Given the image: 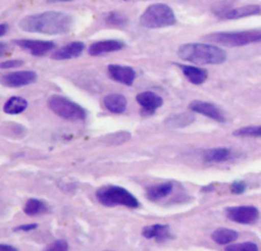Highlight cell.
Instances as JSON below:
<instances>
[{
    "label": "cell",
    "instance_id": "cell-1",
    "mask_svg": "<svg viewBox=\"0 0 261 251\" xmlns=\"http://www.w3.org/2000/svg\"><path fill=\"white\" fill-rule=\"evenodd\" d=\"M73 18L62 11H44L23 17L18 26L20 30L29 33L45 35H64L72 27Z\"/></svg>",
    "mask_w": 261,
    "mask_h": 251
},
{
    "label": "cell",
    "instance_id": "cell-2",
    "mask_svg": "<svg viewBox=\"0 0 261 251\" xmlns=\"http://www.w3.org/2000/svg\"><path fill=\"white\" fill-rule=\"evenodd\" d=\"M177 55L185 61L199 65L221 64L226 60V52L211 43H186L178 47Z\"/></svg>",
    "mask_w": 261,
    "mask_h": 251
},
{
    "label": "cell",
    "instance_id": "cell-3",
    "mask_svg": "<svg viewBox=\"0 0 261 251\" xmlns=\"http://www.w3.org/2000/svg\"><path fill=\"white\" fill-rule=\"evenodd\" d=\"M204 42L226 47H241L261 42V30L209 33L201 38Z\"/></svg>",
    "mask_w": 261,
    "mask_h": 251
},
{
    "label": "cell",
    "instance_id": "cell-4",
    "mask_svg": "<svg viewBox=\"0 0 261 251\" xmlns=\"http://www.w3.org/2000/svg\"><path fill=\"white\" fill-rule=\"evenodd\" d=\"M176 21L171 7L164 3H154L148 6L140 17V23L147 29H159L173 26Z\"/></svg>",
    "mask_w": 261,
    "mask_h": 251
},
{
    "label": "cell",
    "instance_id": "cell-5",
    "mask_svg": "<svg viewBox=\"0 0 261 251\" xmlns=\"http://www.w3.org/2000/svg\"><path fill=\"white\" fill-rule=\"evenodd\" d=\"M97 200L108 207L122 205L128 208L139 207V201L124 188L118 186H104L96 191Z\"/></svg>",
    "mask_w": 261,
    "mask_h": 251
},
{
    "label": "cell",
    "instance_id": "cell-6",
    "mask_svg": "<svg viewBox=\"0 0 261 251\" xmlns=\"http://www.w3.org/2000/svg\"><path fill=\"white\" fill-rule=\"evenodd\" d=\"M47 104L55 114L67 120H82L87 116V111L81 105L61 95H51Z\"/></svg>",
    "mask_w": 261,
    "mask_h": 251
},
{
    "label": "cell",
    "instance_id": "cell-7",
    "mask_svg": "<svg viewBox=\"0 0 261 251\" xmlns=\"http://www.w3.org/2000/svg\"><path fill=\"white\" fill-rule=\"evenodd\" d=\"M226 217L234 222L242 224H251L257 221L259 217V210L255 206L244 205L227 207L225 209Z\"/></svg>",
    "mask_w": 261,
    "mask_h": 251
},
{
    "label": "cell",
    "instance_id": "cell-8",
    "mask_svg": "<svg viewBox=\"0 0 261 251\" xmlns=\"http://www.w3.org/2000/svg\"><path fill=\"white\" fill-rule=\"evenodd\" d=\"M13 43L34 56H44L55 47V44L52 41L36 39H18L14 40Z\"/></svg>",
    "mask_w": 261,
    "mask_h": 251
},
{
    "label": "cell",
    "instance_id": "cell-9",
    "mask_svg": "<svg viewBox=\"0 0 261 251\" xmlns=\"http://www.w3.org/2000/svg\"><path fill=\"white\" fill-rule=\"evenodd\" d=\"M38 76L33 70H18L8 72L1 77V84L10 88H17L35 83Z\"/></svg>",
    "mask_w": 261,
    "mask_h": 251
},
{
    "label": "cell",
    "instance_id": "cell-10",
    "mask_svg": "<svg viewBox=\"0 0 261 251\" xmlns=\"http://www.w3.org/2000/svg\"><path fill=\"white\" fill-rule=\"evenodd\" d=\"M189 109L193 112L205 115L215 121H218V122L225 121V116L220 110V108L211 102L194 100L189 104Z\"/></svg>",
    "mask_w": 261,
    "mask_h": 251
},
{
    "label": "cell",
    "instance_id": "cell-11",
    "mask_svg": "<svg viewBox=\"0 0 261 251\" xmlns=\"http://www.w3.org/2000/svg\"><path fill=\"white\" fill-rule=\"evenodd\" d=\"M107 71L112 80L126 86L133 85L136 79V71L133 67L127 65L109 64L107 66Z\"/></svg>",
    "mask_w": 261,
    "mask_h": 251
},
{
    "label": "cell",
    "instance_id": "cell-12",
    "mask_svg": "<svg viewBox=\"0 0 261 251\" xmlns=\"http://www.w3.org/2000/svg\"><path fill=\"white\" fill-rule=\"evenodd\" d=\"M124 47V43L120 40L107 39L92 43L89 47V54L92 56H100L106 53L119 51Z\"/></svg>",
    "mask_w": 261,
    "mask_h": 251
},
{
    "label": "cell",
    "instance_id": "cell-13",
    "mask_svg": "<svg viewBox=\"0 0 261 251\" xmlns=\"http://www.w3.org/2000/svg\"><path fill=\"white\" fill-rule=\"evenodd\" d=\"M85 49V43L81 41L70 42L61 48L55 50L52 54V58L55 60H65L79 57Z\"/></svg>",
    "mask_w": 261,
    "mask_h": 251
},
{
    "label": "cell",
    "instance_id": "cell-14",
    "mask_svg": "<svg viewBox=\"0 0 261 251\" xmlns=\"http://www.w3.org/2000/svg\"><path fill=\"white\" fill-rule=\"evenodd\" d=\"M136 100L147 113H153L163 104L162 98L151 91L139 93L136 97Z\"/></svg>",
    "mask_w": 261,
    "mask_h": 251
},
{
    "label": "cell",
    "instance_id": "cell-15",
    "mask_svg": "<svg viewBox=\"0 0 261 251\" xmlns=\"http://www.w3.org/2000/svg\"><path fill=\"white\" fill-rule=\"evenodd\" d=\"M260 12H261V7L259 5L250 4V5H244L241 7L224 10V11L218 13V15L221 18H225V19H237V18H241V17L255 15Z\"/></svg>",
    "mask_w": 261,
    "mask_h": 251
},
{
    "label": "cell",
    "instance_id": "cell-16",
    "mask_svg": "<svg viewBox=\"0 0 261 251\" xmlns=\"http://www.w3.org/2000/svg\"><path fill=\"white\" fill-rule=\"evenodd\" d=\"M142 235L147 239H155L157 242H165L171 239L168 224H152L143 228Z\"/></svg>",
    "mask_w": 261,
    "mask_h": 251
},
{
    "label": "cell",
    "instance_id": "cell-17",
    "mask_svg": "<svg viewBox=\"0 0 261 251\" xmlns=\"http://www.w3.org/2000/svg\"><path fill=\"white\" fill-rule=\"evenodd\" d=\"M182 71L184 76L194 85H202L208 78V71L204 68L175 63Z\"/></svg>",
    "mask_w": 261,
    "mask_h": 251
},
{
    "label": "cell",
    "instance_id": "cell-18",
    "mask_svg": "<svg viewBox=\"0 0 261 251\" xmlns=\"http://www.w3.org/2000/svg\"><path fill=\"white\" fill-rule=\"evenodd\" d=\"M104 106L112 113H122L126 109V99L123 95L112 93L104 97Z\"/></svg>",
    "mask_w": 261,
    "mask_h": 251
},
{
    "label": "cell",
    "instance_id": "cell-19",
    "mask_svg": "<svg viewBox=\"0 0 261 251\" xmlns=\"http://www.w3.org/2000/svg\"><path fill=\"white\" fill-rule=\"evenodd\" d=\"M172 188L173 186L171 183H163V184L150 186L146 191V197L152 201L159 200L169 195L172 191Z\"/></svg>",
    "mask_w": 261,
    "mask_h": 251
},
{
    "label": "cell",
    "instance_id": "cell-20",
    "mask_svg": "<svg viewBox=\"0 0 261 251\" xmlns=\"http://www.w3.org/2000/svg\"><path fill=\"white\" fill-rule=\"evenodd\" d=\"M238 237L239 234L237 231L226 228L217 229L211 235L212 240L219 245H226L231 242H234L238 239Z\"/></svg>",
    "mask_w": 261,
    "mask_h": 251
},
{
    "label": "cell",
    "instance_id": "cell-21",
    "mask_svg": "<svg viewBox=\"0 0 261 251\" xmlns=\"http://www.w3.org/2000/svg\"><path fill=\"white\" fill-rule=\"evenodd\" d=\"M230 157V150L224 147L208 149L203 153V159L207 162H223Z\"/></svg>",
    "mask_w": 261,
    "mask_h": 251
},
{
    "label": "cell",
    "instance_id": "cell-22",
    "mask_svg": "<svg viewBox=\"0 0 261 251\" xmlns=\"http://www.w3.org/2000/svg\"><path fill=\"white\" fill-rule=\"evenodd\" d=\"M28 107V102L22 97L12 96L4 104L3 110L8 114H18L24 111Z\"/></svg>",
    "mask_w": 261,
    "mask_h": 251
},
{
    "label": "cell",
    "instance_id": "cell-23",
    "mask_svg": "<svg viewBox=\"0 0 261 251\" xmlns=\"http://www.w3.org/2000/svg\"><path fill=\"white\" fill-rule=\"evenodd\" d=\"M23 211L28 215H36V214H39V213L46 212L47 207H46L45 203L42 200L32 198V199H29L27 201V203L24 204Z\"/></svg>",
    "mask_w": 261,
    "mask_h": 251
},
{
    "label": "cell",
    "instance_id": "cell-24",
    "mask_svg": "<svg viewBox=\"0 0 261 251\" xmlns=\"http://www.w3.org/2000/svg\"><path fill=\"white\" fill-rule=\"evenodd\" d=\"M194 120V116L191 113H180L175 114L166 119V124L169 127H175V128H181L185 126L190 124Z\"/></svg>",
    "mask_w": 261,
    "mask_h": 251
},
{
    "label": "cell",
    "instance_id": "cell-25",
    "mask_svg": "<svg viewBox=\"0 0 261 251\" xmlns=\"http://www.w3.org/2000/svg\"><path fill=\"white\" fill-rule=\"evenodd\" d=\"M237 137H261V126H248L240 128L232 133Z\"/></svg>",
    "mask_w": 261,
    "mask_h": 251
},
{
    "label": "cell",
    "instance_id": "cell-26",
    "mask_svg": "<svg viewBox=\"0 0 261 251\" xmlns=\"http://www.w3.org/2000/svg\"><path fill=\"white\" fill-rule=\"evenodd\" d=\"M106 22L113 27H123L127 22V18L117 11H111L106 16Z\"/></svg>",
    "mask_w": 261,
    "mask_h": 251
},
{
    "label": "cell",
    "instance_id": "cell-27",
    "mask_svg": "<svg viewBox=\"0 0 261 251\" xmlns=\"http://www.w3.org/2000/svg\"><path fill=\"white\" fill-rule=\"evenodd\" d=\"M225 251H258V246L253 242H243L227 246Z\"/></svg>",
    "mask_w": 261,
    "mask_h": 251
},
{
    "label": "cell",
    "instance_id": "cell-28",
    "mask_svg": "<svg viewBox=\"0 0 261 251\" xmlns=\"http://www.w3.org/2000/svg\"><path fill=\"white\" fill-rule=\"evenodd\" d=\"M68 243L65 240H56L44 248L43 251H67Z\"/></svg>",
    "mask_w": 261,
    "mask_h": 251
},
{
    "label": "cell",
    "instance_id": "cell-29",
    "mask_svg": "<svg viewBox=\"0 0 261 251\" xmlns=\"http://www.w3.org/2000/svg\"><path fill=\"white\" fill-rule=\"evenodd\" d=\"M247 189V185L244 181H236L230 185V192L236 195L243 194Z\"/></svg>",
    "mask_w": 261,
    "mask_h": 251
},
{
    "label": "cell",
    "instance_id": "cell-30",
    "mask_svg": "<svg viewBox=\"0 0 261 251\" xmlns=\"http://www.w3.org/2000/svg\"><path fill=\"white\" fill-rule=\"evenodd\" d=\"M23 64V61L20 59H9V60H5L2 61L0 64V67L2 69L5 68H14V67H18L21 66Z\"/></svg>",
    "mask_w": 261,
    "mask_h": 251
},
{
    "label": "cell",
    "instance_id": "cell-31",
    "mask_svg": "<svg viewBox=\"0 0 261 251\" xmlns=\"http://www.w3.org/2000/svg\"><path fill=\"white\" fill-rule=\"evenodd\" d=\"M38 227L37 223H30V224H21L17 228H14L13 230L14 231H31V230H34Z\"/></svg>",
    "mask_w": 261,
    "mask_h": 251
},
{
    "label": "cell",
    "instance_id": "cell-32",
    "mask_svg": "<svg viewBox=\"0 0 261 251\" xmlns=\"http://www.w3.org/2000/svg\"><path fill=\"white\" fill-rule=\"evenodd\" d=\"M0 251H18V249L13 247V246H11V245L0 244Z\"/></svg>",
    "mask_w": 261,
    "mask_h": 251
},
{
    "label": "cell",
    "instance_id": "cell-33",
    "mask_svg": "<svg viewBox=\"0 0 261 251\" xmlns=\"http://www.w3.org/2000/svg\"><path fill=\"white\" fill-rule=\"evenodd\" d=\"M7 30H8V26L6 23H1L0 24V36L1 37L4 36L6 34V32H7Z\"/></svg>",
    "mask_w": 261,
    "mask_h": 251
},
{
    "label": "cell",
    "instance_id": "cell-34",
    "mask_svg": "<svg viewBox=\"0 0 261 251\" xmlns=\"http://www.w3.org/2000/svg\"><path fill=\"white\" fill-rule=\"evenodd\" d=\"M5 52V45L3 42H0V56L2 57L4 55Z\"/></svg>",
    "mask_w": 261,
    "mask_h": 251
},
{
    "label": "cell",
    "instance_id": "cell-35",
    "mask_svg": "<svg viewBox=\"0 0 261 251\" xmlns=\"http://www.w3.org/2000/svg\"><path fill=\"white\" fill-rule=\"evenodd\" d=\"M67 1H71V0H47L48 3H57V2H67Z\"/></svg>",
    "mask_w": 261,
    "mask_h": 251
},
{
    "label": "cell",
    "instance_id": "cell-36",
    "mask_svg": "<svg viewBox=\"0 0 261 251\" xmlns=\"http://www.w3.org/2000/svg\"><path fill=\"white\" fill-rule=\"evenodd\" d=\"M203 190H204V191H211V190H213V186H212V185H209V186L203 188Z\"/></svg>",
    "mask_w": 261,
    "mask_h": 251
},
{
    "label": "cell",
    "instance_id": "cell-37",
    "mask_svg": "<svg viewBox=\"0 0 261 251\" xmlns=\"http://www.w3.org/2000/svg\"><path fill=\"white\" fill-rule=\"evenodd\" d=\"M124 1H126V0H124Z\"/></svg>",
    "mask_w": 261,
    "mask_h": 251
}]
</instances>
